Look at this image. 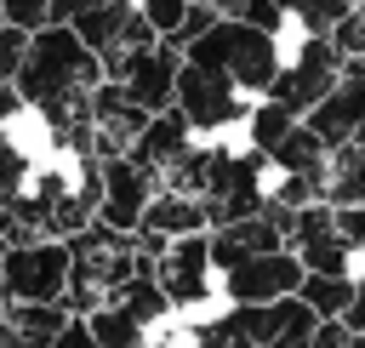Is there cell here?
Instances as JSON below:
<instances>
[{
  "label": "cell",
  "mask_w": 365,
  "mask_h": 348,
  "mask_svg": "<svg viewBox=\"0 0 365 348\" xmlns=\"http://www.w3.org/2000/svg\"><path fill=\"white\" fill-rule=\"evenodd\" d=\"M103 80V57L68 29V23H40L29 34V51H23V68H17V97L29 108H46L57 97H80Z\"/></svg>",
  "instance_id": "obj_1"
},
{
  "label": "cell",
  "mask_w": 365,
  "mask_h": 348,
  "mask_svg": "<svg viewBox=\"0 0 365 348\" xmlns=\"http://www.w3.org/2000/svg\"><path fill=\"white\" fill-rule=\"evenodd\" d=\"M182 57H188V63H205V68H222L240 91L262 97V91L274 86V74H279V34H268V29L222 11L205 34L182 40Z\"/></svg>",
  "instance_id": "obj_2"
},
{
  "label": "cell",
  "mask_w": 365,
  "mask_h": 348,
  "mask_svg": "<svg viewBox=\"0 0 365 348\" xmlns=\"http://www.w3.org/2000/svg\"><path fill=\"white\" fill-rule=\"evenodd\" d=\"M342 74V51L331 46V34H302V29H279V74L262 97H279L291 114H308Z\"/></svg>",
  "instance_id": "obj_3"
},
{
  "label": "cell",
  "mask_w": 365,
  "mask_h": 348,
  "mask_svg": "<svg viewBox=\"0 0 365 348\" xmlns=\"http://www.w3.org/2000/svg\"><path fill=\"white\" fill-rule=\"evenodd\" d=\"M171 103L182 108V120H188L200 137H217V131H234V126L251 114V103H257V97H251V91H240L222 68H205V63H188V57H182Z\"/></svg>",
  "instance_id": "obj_4"
},
{
  "label": "cell",
  "mask_w": 365,
  "mask_h": 348,
  "mask_svg": "<svg viewBox=\"0 0 365 348\" xmlns=\"http://www.w3.org/2000/svg\"><path fill=\"white\" fill-rule=\"evenodd\" d=\"M63 291H68V240L63 234L6 245V262H0L6 302H63Z\"/></svg>",
  "instance_id": "obj_5"
},
{
  "label": "cell",
  "mask_w": 365,
  "mask_h": 348,
  "mask_svg": "<svg viewBox=\"0 0 365 348\" xmlns=\"http://www.w3.org/2000/svg\"><path fill=\"white\" fill-rule=\"evenodd\" d=\"M177 68H182V46L177 40H148V46H137V51H125V57H108L103 63V74L108 80H120V91H125V103H137V108H165L171 103V91H177Z\"/></svg>",
  "instance_id": "obj_6"
},
{
  "label": "cell",
  "mask_w": 365,
  "mask_h": 348,
  "mask_svg": "<svg viewBox=\"0 0 365 348\" xmlns=\"http://www.w3.org/2000/svg\"><path fill=\"white\" fill-rule=\"evenodd\" d=\"M285 245L297 251V262H302L308 274H359V257H354V245L342 240L331 200L297 205V211L285 217Z\"/></svg>",
  "instance_id": "obj_7"
},
{
  "label": "cell",
  "mask_w": 365,
  "mask_h": 348,
  "mask_svg": "<svg viewBox=\"0 0 365 348\" xmlns=\"http://www.w3.org/2000/svg\"><path fill=\"white\" fill-rule=\"evenodd\" d=\"M302 262L291 245H274V251H245L234 268L217 274V291L222 302H274V297H291L302 285Z\"/></svg>",
  "instance_id": "obj_8"
},
{
  "label": "cell",
  "mask_w": 365,
  "mask_h": 348,
  "mask_svg": "<svg viewBox=\"0 0 365 348\" xmlns=\"http://www.w3.org/2000/svg\"><path fill=\"white\" fill-rule=\"evenodd\" d=\"M205 234H211V228L177 234V240H165V251L154 257V280H160V291L171 297V308H200V302L217 291V268H211Z\"/></svg>",
  "instance_id": "obj_9"
},
{
  "label": "cell",
  "mask_w": 365,
  "mask_h": 348,
  "mask_svg": "<svg viewBox=\"0 0 365 348\" xmlns=\"http://www.w3.org/2000/svg\"><path fill=\"white\" fill-rule=\"evenodd\" d=\"M97 171H103L97 222H108V228H120V234H137L143 205H148V200H154V188H160V171H154V165H143V160H131V154L97 160Z\"/></svg>",
  "instance_id": "obj_10"
},
{
  "label": "cell",
  "mask_w": 365,
  "mask_h": 348,
  "mask_svg": "<svg viewBox=\"0 0 365 348\" xmlns=\"http://www.w3.org/2000/svg\"><path fill=\"white\" fill-rule=\"evenodd\" d=\"M68 29L108 63V57H125V51H137V46H148V40H160L154 29H148V17L137 11V0H97V6H86L80 17H68Z\"/></svg>",
  "instance_id": "obj_11"
},
{
  "label": "cell",
  "mask_w": 365,
  "mask_h": 348,
  "mask_svg": "<svg viewBox=\"0 0 365 348\" xmlns=\"http://www.w3.org/2000/svg\"><path fill=\"white\" fill-rule=\"evenodd\" d=\"M302 120L314 126V137H319L325 148L354 143V137H359V126H365V57H342L336 86H331V91H325Z\"/></svg>",
  "instance_id": "obj_12"
},
{
  "label": "cell",
  "mask_w": 365,
  "mask_h": 348,
  "mask_svg": "<svg viewBox=\"0 0 365 348\" xmlns=\"http://www.w3.org/2000/svg\"><path fill=\"white\" fill-rule=\"evenodd\" d=\"M194 137H200V131L182 120V108H177V103H165V108L143 114V126H137V137H131V160H143V165L165 171V165H171Z\"/></svg>",
  "instance_id": "obj_13"
},
{
  "label": "cell",
  "mask_w": 365,
  "mask_h": 348,
  "mask_svg": "<svg viewBox=\"0 0 365 348\" xmlns=\"http://www.w3.org/2000/svg\"><path fill=\"white\" fill-rule=\"evenodd\" d=\"M137 228H148V234H160V240H177V234H200V228H211V211H205V200L200 194H177V188H154V200L143 205V222Z\"/></svg>",
  "instance_id": "obj_14"
},
{
  "label": "cell",
  "mask_w": 365,
  "mask_h": 348,
  "mask_svg": "<svg viewBox=\"0 0 365 348\" xmlns=\"http://www.w3.org/2000/svg\"><path fill=\"white\" fill-rule=\"evenodd\" d=\"M325 160H331V148L314 137L308 120H297V126L268 148V165H274V171H291V177H319V183H325Z\"/></svg>",
  "instance_id": "obj_15"
},
{
  "label": "cell",
  "mask_w": 365,
  "mask_h": 348,
  "mask_svg": "<svg viewBox=\"0 0 365 348\" xmlns=\"http://www.w3.org/2000/svg\"><path fill=\"white\" fill-rule=\"evenodd\" d=\"M297 120H302V114H291L279 97H257V103H251V114L240 120V131H245V143H251V148H262V154H268V148H274Z\"/></svg>",
  "instance_id": "obj_16"
},
{
  "label": "cell",
  "mask_w": 365,
  "mask_h": 348,
  "mask_svg": "<svg viewBox=\"0 0 365 348\" xmlns=\"http://www.w3.org/2000/svg\"><path fill=\"white\" fill-rule=\"evenodd\" d=\"M86 325H91L97 348H131V342H143V337H148V331H143L120 302H97V308H86Z\"/></svg>",
  "instance_id": "obj_17"
},
{
  "label": "cell",
  "mask_w": 365,
  "mask_h": 348,
  "mask_svg": "<svg viewBox=\"0 0 365 348\" xmlns=\"http://www.w3.org/2000/svg\"><path fill=\"white\" fill-rule=\"evenodd\" d=\"M297 297H302L319 319H325V314H342V308H348V297H354V274H302Z\"/></svg>",
  "instance_id": "obj_18"
},
{
  "label": "cell",
  "mask_w": 365,
  "mask_h": 348,
  "mask_svg": "<svg viewBox=\"0 0 365 348\" xmlns=\"http://www.w3.org/2000/svg\"><path fill=\"white\" fill-rule=\"evenodd\" d=\"M68 314H74L68 302H6V319H11L17 331H29V337H46V342H51V331H57Z\"/></svg>",
  "instance_id": "obj_19"
},
{
  "label": "cell",
  "mask_w": 365,
  "mask_h": 348,
  "mask_svg": "<svg viewBox=\"0 0 365 348\" xmlns=\"http://www.w3.org/2000/svg\"><path fill=\"white\" fill-rule=\"evenodd\" d=\"M182 348H251V337H245L228 314H211V319H200L194 331H182Z\"/></svg>",
  "instance_id": "obj_20"
},
{
  "label": "cell",
  "mask_w": 365,
  "mask_h": 348,
  "mask_svg": "<svg viewBox=\"0 0 365 348\" xmlns=\"http://www.w3.org/2000/svg\"><path fill=\"white\" fill-rule=\"evenodd\" d=\"M331 46H336L342 57H365V0H354V11L331 29Z\"/></svg>",
  "instance_id": "obj_21"
},
{
  "label": "cell",
  "mask_w": 365,
  "mask_h": 348,
  "mask_svg": "<svg viewBox=\"0 0 365 348\" xmlns=\"http://www.w3.org/2000/svg\"><path fill=\"white\" fill-rule=\"evenodd\" d=\"M228 17H245V23L268 29V34H279V29H285V11H279V0H234V6H228Z\"/></svg>",
  "instance_id": "obj_22"
},
{
  "label": "cell",
  "mask_w": 365,
  "mask_h": 348,
  "mask_svg": "<svg viewBox=\"0 0 365 348\" xmlns=\"http://www.w3.org/2000/svg\"><path fill=\"white\" fill-rule=\"evenodd\" d=\"M23 51H29V29H17V23H0V80H17V68H23Z\"/></svg>",
  "instance_id": "obj_23"
},
{
  "label": "cell",
  "mask_w": 365,
  "mask_h": 348,
  "mask_svg": "<svg viewBox=\"0 0 365 348\" xmlns=\"http://www.w3.org/2000/svg\"><path fill=\"white\" fill-rule=\"evenodd\" d=\"M182 6H188V0H137V11L148 17V29H154V34H177Z\"/></svg>",
  "instance_id": "obj_24"
},
{
  "label": "cell",
  "mask_w": 365,
  "mask_h": 348,
  "mask_svg": "<svg viewBox=\"0 0 365 348\" xmlns=\"http://www.w3.org/2000/svg\"><path fill=\"white\" fill-rule=\"evenodd\" d=\"M0 11H6V23H17V29H40V23H51V0H0Z\"/></svg>",
  "instance_id": "obj_25"
},
{
  "label": "cell",
  "mask_w": 365,
  "mask_h": 348,
  "mask_svg": "<svg viewBox=\"0 0 365 348\" xmlns=\"http://www.w3.org/2000/svg\"><path fill=\"white\" fill-rule=\"evenodd\" d=\"M359 337L336 319V314H325V319H314V331H308V348H354Z\"/></svg>",
  "instance_id": "obj_26"
},
{
  "label": "cell",
  "mask_w": 365,
  "mask_h": 348,
  "mask_svg": "<svg viewBox=\"0 0 365 348\" xmlns=\"http://www.w3.org/2000/svg\"><path fill=\"white\" fill-rule=\"evenodd\" d=\"M46 348H97V337H91L86 314H68V319L51 331V342H46Z\"/></svg>",
  "instance_id": "obj_27"
},
{
  "label": "cell",
  "mask_w": 365,
  "mask_h": 348,
  "mask_svg": "<svg viewBox=\"0 0 365 348\" xmlns=\"http://www.w3.org/2000/svg\"><path fill=\"white\" fill-rule=\"evenodd\" d=\"M0 348H46V337H29V331H17V325L0 314Z\"/></svg>",
  "instance_id": "obj_28"
},
{
  "label": "cell",
  "mask_w": 365,
  "mask_h": 348,
  "mask_svg": "<svg viewBox=\"0 0 365 348\" xmlns=\"http://www.w3.org/2000/svg\"><path fill=\"white\" fill-rule=\"evenodd\" d=\"M86 6H97V0H51V23H68V17H80Z\"/></svg>",
  "instance_id": "obj_29"
},
{
  "label": "cell",
  "mask_w": 365,
  "mask_h": 348,
  "mask_svg": "<svg viewBox=\"0 0 365 348\" xmlns=\"http://www.w3.org/2000/svg\"><path fill=\"white\" fill-rule=\"evenodd\" d=\"M131 348H165V342H148V337H143V342H131Z\"/></svg>",
  "instance_id": "obj_30"
},
{
  "label": "cell",
  "mask_w": 365,
  "mask_h": 348,
  "mask_svg": "<svg viewBox=\"0 0 365 348\" xmlns=\"http://www.w3.org/2000/svg\"><path fill=\"white\" fill-rule=\"evenodd\" d=\"M0 314H6V297H0Z\"/></svg>",
  "instance_id": "obj_31"
},
{
  "label": "cell",
  "mask_w": 365,
  "mask_h": 348,
  "mask_svg": "<svg viewBox=\"0 0 365 348\" xmlns=\"http://www.w3.org/2000/svg\"><path fill=\"white\" fill-rule=\"evenodd\" d=\"M0 23H6V11H0Z\"/></svg>",
  "instance_id": "obj_32"
}]
</instances>
